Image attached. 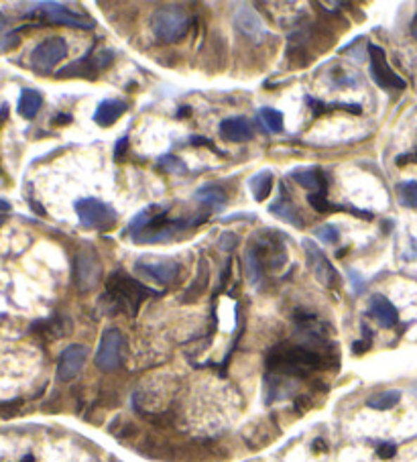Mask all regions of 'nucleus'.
<instances>
[{"label": "nucleus", "instance_id": "nucleus-25", "mask_svg": "<svg viewBox=\"0 0 417 462\" xmlns=\"http://www.w3.org/2000/svg\"><path fill=\"white\" fill-rule=\"evenodd\" d=\"M397 195L401 206L405 208H417V181L409 179L397 186Z\"/></svg>", "mask_w": 417, "mask_h": 462}, {"label": "nucleus", "instance_id": "nucleus-13", "mask_svg": "<svg viewBox=\"0 0 417 462\" xmlns=\"http://www.w3.org/2000/svg\"><path fill=\"white\" fill-rule=\"evenodd\" d=\"M368 314H371L383 328L397 326V308L389 302V297H385V295H380V293H375V295L371 297V302H368Z\"/></svg>", "mask_w": 417, "mask_h": 462}, {"label": "nucleus", "instance_id": "nucleus-24", "mask_svg": "<svg viewBox=\"0 0 417 462\" xmlns=\"http://www.w3.org/2000/svg\"><path fill=\"white\" fill-rule=\"evenodd\" d=\"M195 200L202 202V204H210L214 208H222L226 204V193L218 188H200L195 192Z\"/></svg>", "mask_w": 417, "mask_h": 462}, {"label": "nucleus", "instance_id": "nucleus-6", "mask_svg": "<svg viewBox=\"0 0 417 462\" xmlns=\"http://www.w3.org/2000/svg\"><path fill=\"white\" fill-rule=\"evenodd\" d=\"M134 269L155 283L171 285L177 279L181 265L173 259H165V257H141L134 263Z\"/></svg>", "mask_w": 417, "mask_h": 462}, {"label": "nucleus", "instance_id": "nucleus-22", "mask_svg": "<svg viewBox=\"0 0 417 462\" xmlns=\"http://www.w3.org/2000/svg\"><path fill=\"white\" fill-rule=\"evenodd\" d=\"M248 186H250L252 198H255L257 202H263V200L269 198V193L273 190V174H271V172H261V174H257L255 177H250Z\"/></svg>", "mask_w": 417, "mask_h": 462}, {"label": "nucleus", "instance_id": "nucleus-11", "mask_svg": "<svg viewBox=\"0 0 417 462\" xmlns=\"http://www.w3.org/2000/svg\"><path fill=\"white\" fill-rule=\"evenodd\" d=\"M88 361V348L84 345H72L68 347L57 363V379L59 381H72L79 375V371L84 368Z\"/></svg>", "mask_w": 417, "mask_h": 462}, {"label": "nucleus", "instance_id": "nucleus-18", "mask_svg": "<svg viewBox=\"0 0 417 462\" xmlns=\"http://www.w3.org/2000/svg\"><path fill=\"white\" fill-rule=\"evenodd\" d=\"M77 275H79V283L84 289H90L100 277V265H96V261L90 257V252H82L77 259Z\"/></svg>", "mask_w": 417, "mask_h": 462}, {"label": "nucleus", "instance_id": "nucleus-23", "mask_svg": "<svg viewBox=\"0 0 417 462\" xmlns=\"http://www.w3.org/2000/svg\"><path fill=\"white\" fill-rule=\"evenodd\" d=\"M399 399H401V391L397 389H391V391H383L379 395H373L366 405L371 407V409H379V411H385V409H391V407H395L399 404Z\"/></svg>", "mask_w": 417, "mask_h": 462}, {"label": "nucleus", "instance_id": "nucleus-27", "mask_svg": "<svg viewBox=\"0 0 417 462\" xmlns=\"http://www.w3.org/2000/svg\"><path fill=\"white\" fill-rule=\"evenodd\" d=\"M157 167L167 172V174H186L188 172V165L181 157H175V155H163L159 161H157Z\"/></svg>", "mask_w": 417, "mask_h": 462}, {"label": "nucleus", "instance_id": "nucleus-36", "mask_svg": "<svg viewBox=\"0 0 417 462\" xmlns=\"http://www.w3.org/2000/svg\"><path fill=\"white\" fill-rule=\"evenodd\" d=\"M8 210H11V204L4 202V200H0V212H8Z\"/></svg>", "mask_w": 417, "mask_h": 462}, {"label": "nucleus", "instance_id": "nucleus-12", "mask_svg": "<svg viewBox=\"0 0 417 462\" xmlns=\"http://www.w3.org/2000/svg\"><path fill=\"white\" fill-rule=\"evenodd\" d=\"M43 11V17L51 23L57 25H65V27H76V29H94V20L86 19L82 15H77L74 11L65 8L63 4H57V2H43L39 4Z\"/></svg>", "mask_w": 417, "mask_h": 462}, {"label": "nucleus", "instance_id": "nucleus-35", "mask_svg": "<svg viewBox=\"0 0 417 462\" xmlns=\"http://www.w3.org/2000/svg\"><path fill=\"white\" fill-rule=\"evenodd\" d=\"M312 448H314V452H322V450H326V442L323 440H316Z\"/></svg>", "mask_w": 417, "mask_h": 462}, {"label": "nucleus", "instance_id": "nucleus-8", "mask_svg": "<svg viewBox=\"0 0 417 462\" xmlns=\"http://www.w3.org/2000/svg\"><path fill=\"white\" fill-rule=\"evenodd\" d=\"M68 56V43L63 37L45 39L39 43L31 53V63L39 72H51L57 63H61Z\"/></svg>", "mask_w": 417, "mask_h": 462}, {"label": "nucleus", "instance_id": "nucleus-29", "mask_svg": "<svg viewBox=\"0 0 417 462\" xmlns=\"http://www.w3.org/2000/svg\"><path fill=\"white\" fill-rule=\"evenodd\" d=\"M316 238L323 240L326 245H332V243L338 240V231L332 224H323L320 229H316Z\"/></svg>", "mask_w": 417, "mask_h": 462}, {"label": "nucleus", "instance_id": "nucleus-2", "mask_svg": "<svg viewBox=\"0 0 417 462\" xmlns=\"http://www.w3.org/2000/svg\"><path fill=\"white\" fill-rule=\"evenodd\" d=\"M106 289L108 293L114 297V302L124 308L131 314H136L139 304L147 297V295H155V291L147 289L143 283H139L134 277H131L124 271H114L113 275L106 281Z\"/></svg>", "mask_w": 417, "mask_h": 462}, {"label": "nucleus", "instance_id": "nucleus-10", "mask_svg": "<svg viewBox=\"0 0 417 462\" xmlns=\"http://www.w3.org/2000/svg\"><path fill=\"white\" fill-rule=\"evenodd\" d=\"M305 257H307V265L314 273V277L326 285V288H334L338 283V273L332 267V263L328 261L326 252H323L312 238H305L304 240Z\"/></svg>", "mask_w": 417, "mask_h": 462}, {"label": "nucleus", "instance_id": "nucleus-17", "mask_svg": "<svg viewBox=\"0 0 417 462\" xmlns=\"http://www.w3.org/2000/svg\"><path fill=\"white\" fill-rule=\"evenodd\" d=\"M269 212L273 214V216H277V218H281V220H285V222H289V224H293V226H297V229L304 226V218H302V214L297 210V206H295L291 200H287V198L275 200V202L269 206Z\"/></svg>", "mask_w": 417, "mask_h": 462}, {"label": "nucleus", "instance_id": "nucleus-40", "mask_svg": "<svg viewBox=\"0 0 417 462\" xmlns=\"http://www.w3.org/2000/svg\"><path fill=\"white\" fill-rule=\"evenodd\" d=\"M2 222H4V220H2V218H0V224H2Z\"/></svg>", "mask_w": 417, "mask_h": 462}, {"label": "nucleus", "instance_id": "nucleus-16", "mask_svg": "<svg viewBox=\"0 0 417 462\" xmlns=\"http://www.w3.org/2000/svg\"><path fill=\"white\" fill-rule=\"evenodd\" d=\"M127 113V104L122 100H102L94 113V122L100 127H110Z\"/></svg>", "mask_w": 417, "mask_h": 462}, {"label": "nucleus", "instance_id": "nucleus-5", "mask_svg": "<svg viewBox=\"0 0 417 462\" xmlns=\"http://www.w3.org/2000/svg\"><path fill=\"white\" fill-rule=\"evenodd\" d=\"M122 354H124V338L118 328H108L102 334L100 347L96 350V366L110 373L114 368L122 365Z\"/></svg>", "mask_w": 417, "mask_h": 462}, {"label": "nucleus", "instance_id": "nucleus-9", "mask_svg": "<svg viewBox=\"0 0 417 462\" xmlns=\"http://www.w3.org/2000/svg\"><path fill=\"white\" fill-rule=\"evenodd\" d=\"M368 53H371V76L385 90H405V79L397 76V72L391 70V65L387 63V56L380 49L379 45H368Z\"/></svg>", "mask_w": 417, "mask_h": 462}, {"label": "nucleus", "instance_id": "nucleus-7", "mask_svg": "<svg viewBox=\"0 0 417 462\" xmlns=\"http://www.w3.org/2000/svg\"><path fill=\"white\" fill-rule=\"evenodd\" d=\"M113 51H108V49H102V51H98V53H88L86 58H82L79 61H74V63H70L68 68H63V70H59L57 72V76L59 77H90V79H94L100 72H104L106 68H110V63H113Z\"/></svg>", "mask_w": 417, "mask_h": 462}, {"label": "nucleus", "instance_id": "nucleus-20", "mask_svg": "<svg viewBox=\"0 0 417 462\" xmlns=\"http://www.w3.org/2000/svg\"><path fill=\"white\" fill-rule=\"evenodd\" d=\"M41 106H43L41 92H37V90H29V88L20 92L19 115L23 116V118H27V120L35 118L39 110H41Z\"/></svg>", "mask_w": 417, "mask_h": 462}, {"label": "nucleus", "instance_id": "nucleus-3", "mask_svg": "<svg viewBox=\"0 0 417 462\" xmlns=\"http://www.w3.org/2000/svg\"><path fill=\"white\" fill-rule=\"evenodd\" d=\"M190 15L179 6H163L153 13V33L165 43H177L190 31Z\"/></svg>", "mask_w": 417, "mask_h": 462}, {"label": "nucleus", "instance_id": "nucleus-34", "mask_svg": "<svg viewBox=\"0 0 417 462\" xmlns=\"http://www.w3.org/2000/svg\"><path fill=\"white\" fill-rule=\"evenodd\" d=\"M371 348V340H361V342H354L352 345V352L354 354H362L364 350H368Z\"/></svg>", "mask_w": 417, "mask_h": 462}, {"label": "nucleus", "instance_id": "nucleus-32", "mask_svg": "<svg viewBox=\"0 0 417 462\" xmlns=\"http://www.w3.org/2000/svg\"><path fill=\"white\" fill-rule=\"evenodd\" d=\"M127 149H129V136H122V139H118V143H116V149H114V157L120 161L124 153H127Z\"/></svg>", "mask_w": 417, "mask_h": 462}, {"label": "nucleus", "instance_id": "nucleus-21", "mask_svg": "<svg viewBox=\"0 0 417 462\" xmlns=\"http://www.w3.org/2000/svg\"><path fill=\"white\" fill-rule=\"evenodd\" d=\"M263 269H265L263 261L259 259L257 250L250 247L247 250V255H245V271H247V279L250 281V285L259 288L263 283V277H265V271Z\"/></svg>", "mask_w": 417, "mask_h": 462}, {"label": "nucleus", "instance_id": "nucleus-28", "mask_svg": "<svg viewBox=\"0 0 417 462\" xmlns=\"http://www.w3.org/2000/svg\"><path fill=\"white\" fill-rule=\"evenodd\" d=\"M307 202L312 204V208H314L316 212L330 214V212H338V210H342V206H334V204H330V202H328V198H326L323 193H309V195H307Z\"/></svg>", "mask_w": 417, "mask_h": 462}, {"label": "nucleus", "instance_id": "nucleus-31", "mask_svg": "<svg viewBox=\"0 0 417 462\" xmlns=\"http://www.w3.org/2000/svg\"><path fill=\"white\" fill-rule=\"evenodd\" d=\"M395 452H397V446L395 444H380L379 448H377V454H379V458H383V461H389V458H393L395 456Z\"/></svg>", "mask_w": 417, "mask_h": 462}, {"label": "nucleus", "instance_id": "nucleus-30", "mask_svg": "<svg viewBox=\"0 0 417 462\" xmlns=\"http://www.w3.org/2000/svg\"><path fill=\"white\" fill-rule=\"evenodd\" d=\"M236 245H238V236H236V234H232V232H224V234L220 236V243H218V247H220L222 250H226V252L234 250Z\"/></svg>", "mask_w": 417, "mask_h": 462}, {"label": "nucleus", "instance_id": "nucleus-15", "mask_svg": "<svg viewBox=\"0 0 417 462\" xmlns=\"http://www.w3.org/2000/svg\"><path fill=\"white\" fill-rule=\"evenodd\" d=\"M234 23H236V27H238L245 35H248V37L261 39L263 35H267L265 23L259 17V13L252 11L250 6H243V8L236 13Z\"/></svg>", "mask_w": 417, "mask_h": 462}, {"label": "nucleus", "instance_id": "nucleus-38", "mask_svg": "<svg viewBox=\"0 0 417 462\" xmlns=\"http://www.w3.org/2000/svg\"><path fill=\"white\" fill-rule=\"evenodd\" d=\"M411 35L417 39V17L413 19V23H411Z\"/></svg>", "mask_w": 417, "mask_h": 462}, {"label": "nucleus", "instance_id": "nucleus-4", "mask_svg": "<svg viewBox=\"0 0 417 462\" xmlns=\"http://www.w3.org/2000/svg\"><path fill=\"white\" fill-rule=\"evenodd\" d=\"M76 214L84 226L96 229V231H106V229L114 226V222H116V212H114L113 206L98 200V198L77 200Z\"/></svg>", "mask_w": 417, "mask_h": 462}, {"label": "nucleus", "instance_id": "nucleus-37", "mask_svg": "<svg viewBox=\"0 0 417 462\" xmlns=\"http://www.w3.org/2000/svg\"><path fill=\"white\" fill-rule=\"evenodd\" d=\"M4 118H8V106H2V110H0V122H2Z\"/></svg>", "mask_w": 417, "mask_h": 462}, {"label": "nucleus", "instance_id": "nucleus-39", "mask_svg": "<svg viewBox=\"0 0 417 462\" xmlns=\"http://www.w3.org/2000/svg\"><path fill=\"white\" fill-rule=\"evenodd\" d=\"M4 23H6V19H4V17H2V13H0V29L4 27Z\"/></svg>", "mask_w": 417, "mask_h": 462}, {"label": "nucleus", "instance_id": "nucleus-1", "mask_svg": "<svg viewBox=\"0 0 417 462\" xmlns=\"http://www.w3.org/2000/svg\"><path fill=\"white\" fill-rule=\"evenodd\" d=\"M326 365L322 354H318L316 350L307 347H279L275 348L269 357V368L275 373H281L287 377H305L309 371L322 368Z\"/></svg>", "mask_w": 417, "mask_h": 462}, {"label": "nucleus", "instance_id": "nucleus-26", "mask_svg": "<svg viewBox=\"0 0 417 462\" xmlns=\"http://www.w3.org/2000/svg\"><path fill=\"white\" fill-rule=\"evenodd\" d=\"M259 116H261L267 131H271V133H281L283 131V115L279 110H275V108H261Z\"/></svg>", "mask_w": 417, "mask_h": 462}, {"label": "nucleus", "instance_id": "nucleus-33", "mask_svg": "<svg viewBox=\"0 0 417 462\" xmlns=\"http://www.w3.org/2000/svg\"><path fill=\"white\" fill-rule=\"evenodd\" d=\"M0 43H4V45L0 47V51H8V49H13V47L19 45V37H17V35H8L6 39H2Z\"/></svg>", "mask_w": 417, "mask_h": 462}, {"label": "nucleus", "instance_id": "nucleus-19", "mask_svg": "<svg viewBox=\"0 0 417 462\" xmlns=\"http://www.w3.org/2000/svg\"><path fill=\"white\" fill-rule=\"evenodd\" d=\"M291 177L312 193H323L326 190V179L320 169H295Z\"/></svg>", "mask_w": 417, "mask_h": 462}, {"label": "nucleus", "instance_id": "nucleus-14", "mask_svg": "<svg viewBox=\"0 0 417 462\" xmlns=\"http://www.w3.org/2000/svg\"><path fill=\"white\" fill-rule=\"evenodd\" d=\"M220 135H222V139L232 141V143H245V141H250L255 136V131H252V124L248 122L247 118L232 116V118L222 120Z\"/></svg>", "mask_w": 417, "mask_h": 462}]
</instances>
